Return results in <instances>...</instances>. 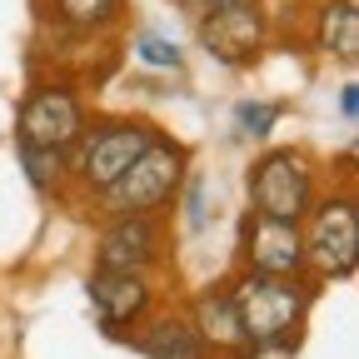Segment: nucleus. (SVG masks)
<instances>
[{
  "instance_id": "nucleus-1",
  "label": "nucleus",
  "mask_w": 359,
  "mask_h": 359,
  "mask_svg": "<svg viewBox=\"0 0 359 359\" xmlns=\"http://www.w3.org/2000/svg\"><path fill=\"white\" fill-rule=\"evenodd\" d=\"M185 175H190V150L175 140V135L155 130L150 145L135 160L110 190L95 195V210L100 215H160L180 200L185 190Z\"/></svg>"
},
{
  "instance_id": "nucleus-2",
  "label": "nucleus",
  "mask_w": 359,
  "mask_h": 359,
  "mask_svg": "<svg viewBox=\"0 0 359 359\" xmlns=\"http://www.w3.org/2000/svg\"><path fill=\"white\" fill-rule=\"evenodd\" d=\"M299 235H304V275H314L320 285L354 280V269H359V210H354L349 190L314 195V205L299 219Z\"/></svg>"
},
{
  "instance_id": "nucleus-3",
  "label": "nucleus",
  "mask_w": 359,
  "mask_h": 359,
  "mask_svg": "<svg viewBox=\"0 0 359 359\" xmlns=\"http://www.w3.org/2000/svg\"><path fill=\"white\" fill-rule=\"evenodd\" d=\"M150 135H155V125H145V120H95V125H85L80 140L70 145V185H80L95 200L100 190H110L140 160Z\"/></svg>"
},
{
  "instance_id": "nucleus-4",
  "label": "nucleus",
  "mask_w": 359,
  "mask_h": 359,
  "mask_svg": "<svg viewBox=\"0 0 359 359\" xmlns=\"http://www.w3.org/2000/svg\"><path fill=\"white\" fill-rule=\"evenodd\" d=\"M314 299V285L299 275V280H285V275H245L230 285V304L240 314V330L245 339H269V334H294L304 309Z\"/></svg>"
},
{
  "instance_id": "nucleus-5",
  "label": "nucleus",
  "mask_w": 359,
  "mask_h": 359,
  "mask_svg": "<svg viewBox=\"0 0 359 359\" xmlns=\"http://www.w3.org/2000/svg\"><path fill=\"white\" fill-rule=\"evenodd\" d=\"M250 215L275 219H304V210L320 195V175L299 150H264L250 165Z\"/></svg>"
},
{
  "instance_id": "nucleus-6",
  "label": "nucleus",
  "mask_w": 359,
  "mask_h": 359,
  "mask_svg": "<svg viewBox=\"0 0 359 359\" xmlns=\"http://www.w3.org/2000/svg\"><path fill=\"white\" fill-rule=\"evenodd\" d=\"M90 125V110H85V95L75 85H35L30 95L20 100L15 110V140H30V145H45V150H65L80 140V130Z\"/></svg>"
},
{
  "instance_id": "nucleus-7",
  "label": "nucleus",
  "mask_w": 359,
  "mask_h": 359,
  "mask_svg": "<svg viewBox=\"0 0 359 359\" xmlns=\"http://www.w3.org/2000/svg\"><path fill=\"white\" fill-rule=\"evenodd\" d=\"M195 40H200V50L215 55L219 65L245 70V65H255L264 55V45H269V15L259 6H215V11H200Z\"/></svg>"
},
{
  "instance_id": "nucleus-8",
  "label": "nucleus",
  "mask_w": 359,
  "mask_h": 359,
  "mask_svg": "<svg viewBox=\"0 0 359 359\" xmlns=\"http://www.w3.org/2000/svg\"><path fill=\"white\" fill-rule=\"evenodd\" d=\"M165 255V230L155 215H110L95 240V269H125V275H150Z\"/></svg>"
},
{
  "instance_id": "nucleus-9",
  "label": "nucleus",
  "mask_w": 359,
  "mask_h": 359,
  "mask_svg": "<svg viewBox=\"0 0 359 359\" xmlns=\"http://www.w3.org/2000/svg\"><path fill=\"white\" fill-rule=\"evenodd\" d=\"M240 245H245V269H255V275H285V280H299L304 275V235H299V219L250 215Z\"/></svg>"
},
{
  "instance_id": "nucleus-10",
  "label": "nucleus",
  "mask_w": 359,
  "mask_h": 359,
  "mask_svg": "<svg viewBox=\"0 0 359 359\" xmlns=\"http://www.w3.org/2000/svg\"><path fill=\"white\" fill-rule=\"evenodd\" d=\"M90 304H95V325L105 334H125L155 309V290L145 275H125V269H95L85 285Z\"/></svg>"
},
{
  "instance_id": "nucleus-11",
  "label": "nucleus",
  "mask_w": 359,
  "mask_h": 359,
  "mask_svg": "<svg viewBox=\"0 0 359 359\" xmlns=\"http://www.w3.org/2000/svg\"><path fill=\"white\" fill-rule=\"evenodd\" d=\"M190 325H195L205 354H230V359H240L245 344H250L245 330H240V314H235L230 290H224V285H210V290H200V294L190 299Z\"/></svg>"
},
{
  "instance_id": "nucleus-12",
  "label": "nucleus",
  "mask_w": 359,
  "mask_h": 359,
  "mask_svg": "<svg viewBox=\"0 0 359 359\" xmlns=\"http://www.w3.org/2000/svg\"><path fill=\"white\" fill-rule=\"evenodd\" d=\"M309 45L339 65H354L359 60V0H320V11L309 20Z\"/></svg>"
},
{
  "instance_id": "nucleus-13",
  "label": "nucleus",
  "mask_w": 359,
  "mask_h": 359,
  "mask_svg": "<svg viewBox=\"0 0 359 359\" xmlns=\"http://www.w3.org/2000/svg\"><path fill=\"white\" fill-rule=\"evenodd\" d=\"M130 344L140 349L145 359H210L195 325H190V314H145L140 325H135Z\"/></svg>"
},
{
  "instance_id": "nucleus-14",
  "label": "nucleus",
  "mask_w": 359,
  "mask_h": 359,
  "mask_svg": "<svg viewBox=\"0 0 359 359\" xmlns=\"http://www.w3.org/2000/svg\"><path fill=\"white\" fill-rule=\"evenodd\" d=\"M15 160H20L25 180L40 195H65V185H70V155L65 150H45V145L15 140Z\"/></svg>"
},
{
  "instance_id": "nucleus-15",
  "label": "nucleus",
  "mask_w": 359,
  "mask_h": 359,
  "mask_svg": "<svg viewBox=\"0 0 359 359\" xmlns=\"http://www.w3.org/2000/svg\"><path fill=\"white\" fill-rule=\"evenodd\" d=\"M125 11V0H50L55 25H65L70 35H100L105 25H115Z\"/></svg>"
},
{
  "instance_id": "nucleus-16",
  "label": "nucleus",
  "mask_w": 359,
  "mask_h": 359,
  "mask_svg": "<svg viewBox=\"0 0 359 359\" xmlns=\"http://www.w3.org/2000/svg\"><path fill=\"white\" fill-rule=\"evenodd\" d=\"M235 120H240V130L250 135V140H269V130L280 125V105H269V100H240L235 105Z\"/></svg>"
},
{
  "instance_id": "nucleus-17",
  "label": "nucleus",
  "mask_w": 359,
  "mask_h": 359,
  "mask_svg": "<svg viewBox=\"0 0 359 359\" xmlns=\"http://www.w3.org/2000/svg\"><path fill=\"white\" fill-rule=\"evenodd\" d=\"M135 55H140L145 65H155V70H180V65H185L180 45L175 40H160V35H140V40H135Z\"/></svg>"
},
{
  "instance_id": "nucleus-18",
  "label": "nucleus",
  "mask_w": 359,
  "mask_h": 359,
  "mask_svg": "<svg viewBox=\"0 0 359 359\" xmlns=\"http://www.w3.org/2000/svg\"><path fill=\"white\" fill-rule=\"evenodd\" d=\"M240 359H294V334H269V339H250Z\"/></svg>"
},
{
  "instance_id": "nucleus-19",
  "label": "nucleus",
  "mask_w": 359,
  "mask_h": 359,
  "mask_svg": "<svg viewBox=\"0 0 359 359\" xmlns=\"http://www.w3.org/2000/svg\"><path fill=\"white\" fill-rule=\"evenodd\" d=\"M180 200H185V205H190V230L200 235V230H205V185H200V180H195V185H190V190H180Z\"/></svg>"
},
{
  "instance_id": "nucleus-20",
  "label": "nucleus",
  "mask_w": 359,
  "mask_h": 359,
  "mask_svg": "<svg viewBox=\"0 0 359 359\" xmlns=\"http://www.w3.org/2000/svg\"><path fill=\"white\" fill-rule=\"evenodd\" d=\"M339 120H349V125L359 120V85H354V80L339 85Z\"/></svg>"
},
{
  "instance_id": "nucleus-21",
  "label": "nucleus",
  "mask_w": 359,
  "mask_h": 359,
  "mask_svg": "<svg viewBox=\"0 0 359 359\" xmlns=\"http://www.w3.org/2000/svg\"><path fill=\"white\" fill-rule=\"evenodd\" d=\"M200 11H215V6H259V0H195Z\"/></svg>"
}]
</instances>
